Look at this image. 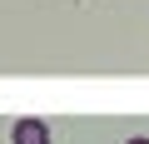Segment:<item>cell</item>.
Wrapping results in <instances>:
<instances>
[{
  "label": "cell",
  "mask_w": 149,
  "mask_h": 144,
  "mask_svg": "<svg viewBox=\"0 0 149 144\" xmlns=\"http://www.w3.org/2000/svg\"><path fill=\"white\" fill-rule=\"evenodd\" d=\"M10 144H50V124H45L40 114H25V119H15Z\"/></svg>",
  "instance_id": "obj_1"
},
{
  "label": "cell",
  "mask_w": 149,
  "mask_h": 144,
  "mask_svg": "<svg viewBox=\"0 0 149 144\" xmlns=\"http://www.w3.org/2000/svg\"><path fill=\"white\" fill-rule=\"evenodd\" d=\"M129 144H149V139H139V134H134V139H129Z\"/></svg>",
  "instance_id": "obj_2"
}]
</instances>
